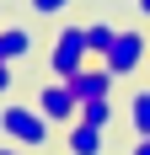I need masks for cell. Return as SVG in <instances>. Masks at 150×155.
I'll use <instances>...</instances> for the list:
<instances>
[{"label": "cell", "instance_id": "7c38bea8", "mask_svg": "<svg viewBox=\"0 0 150 155\" xmlns=\"http://www.w3.org/2000/svg\"><path fill=\"white\" fill-rule=\"evenodd\" d=\"M11 86H16V64H5V59H0V96L11 91Z\"/></svg>", "mask_w": 150, "mask_h": 155}, {"label": "cell", "instance_id": "8fae6325", "mask_svg": "<svg viewBox=\"0 0 150 155\" xmlns=\"http://www.w3.org/2000/svg\"><path fill=\"white\" fill-rule=\"evenodd\" d=\"M70 5H75V0H27V11H32V16H64Z\"/></svg>", "mask_w": 150, "mask_h": 155}, {"label": "cell", "instance_id": "5bb4252c", "mask_svg": "<svg viewBox=\"0 0 150 155\" xmlns=\"http://www.w3.org/2000/svg\"><path fill=\"white\" fill-rule=\"evenodd\" d=\"M0 155H22V144H11V139H5V144H0Z\"/></svg>", "mask_w": 150, "mask_h": 155}, {"label": "cell", "instance_id": "6da1fadb", "mask_svg": "<svg viewBox=\"0 0 150 155\" xmlns=\"http://www.w3.org/2000/svg\"><path fill=\"white\" fill-rule=\"evenodd\" d=\"M0 134L11 144H22V150H43V144L54 139V123L38 112V102H32V107L11 102V107H0Z\"/></svg>", "mask_w": 150, "mask_h": 155}, {"label": "cell", "instance_id": "5b68a950", "mask_svg": "<svg viewBox=\"0 0 150 155\" xmlns=\"http://www.w3.org/2000/svg\"><path fill=\"white\" fill-rule=\"evenodd\" d=\"M113 80H118V75H113L102 59H91L86 70H75V75H70V91L80 96V102H91V96H113Z\"/></svg>", "mask_w": 150, "mask_h": 155}, {"label": "cell", "instance_id": "3957f363", "mask_svg": "<svg viewBox=\"0 0 150 155\" xmlns=\"http://www.w3.org/2000/svg\"><path fill=\"white\" fill-rule=\"evenodd\" d=\"M86 64H91L86 21H80V27H59V38H54V48H48V70H54V80H70L75 70H86Z\"/></svg>", "mask_w": 150, "mask_h": 155}, {"label": "cell", "instance_id": "30bf717a", "mask_svg": "<svg viewBox=\"0 0 150 155\" xmlns=\"http://www.w3.org/2000/svg\"><path fill=\"white\" fill-rule=\"evenodd\" d=\"M113 118H118V107H113V96H91V102H80V123L113 128Z\"/></svg>", "mask_w": 150, "mask_h": 155}, {"label": "cell", "instance_id": "4fadbf2b", "mask_svg": "<svg viewBox=\"0 0 150 155\" xmlns=\"http://www.w3.org/2000/svg\"><path fill=\"white\" fill-rule=\"evenodd\" d=\"M129 155H150V134H145V139H134V150H129Z\"/></svg>", "mask_w": 150, "mask_h": 155}, {"label": "cell", "instance_id": "9c48e42d", "mask_svg": "<svg viewBox=\"0 0 150 155\" xmlns=\"http://www.w3.org/2000/svg\"><path fill=\"white\" fill-rule=\"evenodd\" d=\"M113 38H118V21H113V16H97V21H86V43H91V59H102L107 48H113Z\"/></svg>", "mask_w": 150, "mask_h": 155}, {"label": "cell", "instance_id": "7a4b0ae2", "mask_svg": "<svg viewBox=\"0 0 150 155\" xmlns=\"http://www.w3.org/2000/svg\"><path fill=\"white\" fill-rule=\"evenodd\" d=\"M145 59H150V32H145V27H118L113 48L102 54V64H107L118 80H129L134 70H145Z\"/></svg>", "mask_w": 150, "mask_h": 155}, {"label": "cell", "instance_id": "52a82bcc", "mask_svg": "<svg viewBox=\"0 0 150 155\" xmlns=\"http://www.w3.org/2000/svg\"><path fill=\"white\" fill-rule=\"evenodd\" d=\"M27 54H32V27H0V59L27 64Z\"/></svg>", "mask_w": 150, "mask_h": 155}, {"label": "cell", "instance_id": "ba28073f", "mask_svg": "<svg viewBox=\"0 0 150 155\" xmlns=\"http://www.w3.org/2000/svg\"><path fill=\"white\" fill-rule=\"evenodd\" d=\"M123 118H129V128H134V139H145V134H150V86H134Z\"/></svg>", "mask_w": 150, "mask_h": 155}, {"label": "cell", "instance_id": "8992f818", "mask_svg": "<svg viewBox=\"0 0 150 155\" xmlns=\"http://www.w3.org/2000/svg\"><path fill=\"white\" fill-rule=\"evenodd\" d=\"M64 155H107V128L75 118V123L64 128Z\"/></svg>", "mask_w": 150, "mask_h": 155}, {"label": "cell", "instance_id": "9a60e30c", "mask_svg": "<svg viewBox=\"0 0 150 155\" xmlns=\"http://www.w3.org/2000/svg\"><path fill=\"white\" fill-rule=\"evenodd\" d=\"M134 11H139V16H145V21H150V0H134Z\"/></svg>", "mask_w": 150, "mask_h": 155}, {"label": "cell", "instance_id": "277c9868", "mask_svg": "<svg viewBox=\"0 0 150 155\" xmlns=\"http://www.w3.org/2000/svg\"><path fill=\"white\" fill-rule=\"evenodd\" d=\"M32 102H38V112H43L54 128H70L75 118H80V96L70 91V80H48V86H38Z\"/></svg>", "mask_w": 150, "mask_h": 155}]
</instances>
